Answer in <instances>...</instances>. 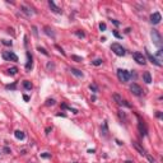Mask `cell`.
Listing matches in <instances>:
<instances>
[{"label": "cell", "instance_id": "6da1fadb", "mask_svg": "<svg viewBox=\"0 0 163 163\" xmlns=\"http://www.w3.org/2000/svg\"><path fill=\"white\" fill-rule=\"evenodd\" d=\"M150 37H152V41H153V43L160 50V47H162V43H163V41H162V36H160V33L157 31V29H152L150 31Z\"/></svg>", "mask_w": 163, "mask_h": 163}, {"label": "cell", "instance_id": "7a4b0ae2", "mask_svg": "<svg viewBox=\"0 0 163 163\" xmlns=\"http://www.w3.org/2000/svg\"><path fill=\"white\" fill-rule=\"evenodd\" d=\"M133 76V74L125 69H117V78L120 81H122V83H126V81L130 80V78Z\"/></svg>", "mask_w": 163, "mask_h": 163}, {"label": "cell", "instance_id": "3957f363", "mask_svg": "<svg viewBox=\"0 0 163 163\" xmlns=\"http://www.w3.org/2000/svg\"><path fill=\"white\" fill-rule=\"evenodd\" d=\"M111 50H112V51H113V54H115V55H117V56H124V55L126 54L125 48H124L120 43H117V42H115V43H112V45H111Z\"/></svg>", "mask_w": 163, "mask_h": 163}, {"label": "cell", "instance_id": "277c9868", "mask_svg": "<svg viewBox=\"0 0 163 163\" xmlns=\"http://www.w3.org/2000/svg\"><path fill=\"white\" fill-rule=\"evenodd\" d=\"M2 56H3V59L7 60V61H14V62L18 61V56H17L13 51H4Z\"/></svg>", "mask_w": 163, "mask_h": 163}, {"label": "cell", "instance_id": "5b68a950", "mask_svg": "<svg viewBox=\"0 0 163 163\" xmlns=\"http://www.w3.org/2000/svg\"><path fill=\"white\" fill-rule=\"evenodd\" d=\"M130 91H131V93H133V94H135V96H141V94L144 93L143 88H141L139 84H136V83L130 84Z\"/></svg>", "mask_w": 163, "mask_h": 163}, {"label": "cell", "instance_id": "8992f818", "mask_svg": "<svg viewBox=\"0 0 163 163\" xmlns=\"http://www.w3.org/2000/svg\"><path fill=\"white\" fill-rule=\"evenodd\" d=\"M133 57H134V60H135L138 64H140V65H144V64L146 62V59H145V56H144L141 52H134V54H133Z\"/></svg>", "mask_w": 163, "mask_h": 163}, {"label": "cell", "instance_id": "52a82bcc", "mask_svg": "<svg viewBox=\"0 0 163 163\" xmlns=\"http://www.w3.org/2000/svg\"><path fill=\"white\" fill-rule=\"evenodd\" d=\"M138 119H139V124H138V127H139V131H140V134L141 135H146V133H148V129H146V126H145V124H144V121L138 116Z\"/></svg>", "mask_w": 163, "mask_h": 163}, {"label": "cell", "instance_id": "ba28073f", "mask_svg": "<svg viewBox=\"0 0 163 163\" xmlns=\"http://www.w3.org/2000/svg\"><path fill=\"white\" fill-rule=\"evenodd\" d=\"M160 21H162V15H160L159 12H155V13H153V14L150 15V22H152L153 24H158Z\"/></svg>", "mask_w": 163, "mask_h": 163}, {"label": "cell", "instance_id": "9c48e42d", "mask_svg": "<svg viewBox=\"0 0 163 163\" xmlns=\"http://www.w3.org/2000/svg\"><path fill=\"white\" fill-rule=\"evenodd\" d=\"M145 55H146V57H148V59H149V60H150V61H152L154 65H157V66H162V62H159V61L157 60V57H155V56H153V55H152V54H150V52H149L146 48H145Z\"/></svg>", "mask_w": 163, "mask_h": 163}, {"label": "cell", "instance_id": "30bf717a", "mask_svg": "<svg viewBox=\"0 0 163 163\" xmlns=\"http://www.w3.org/2000/svg\"><path fill=\"white\" fill-rule=\"evenodd\" d=\"M133 146H134V148H135V149H136V150H138V152H139L141 155H144V157H146V155L149 154V153H146V150H145V149H144V148H143V146H141L139 143H136V141H133Z\"/></svg>", "mask_w": 163, "mask_h": 163}, {"label": "cell", "instance_id": "8fae6325", "mask_svg": "<svg viewBox=\"0 0 163 163\" xmlns=\"http://www.w3.org/2000/svg\"><path fill=\"white\" fill-rule=\"evenodd\" d=\"M113 98H115V101L120 105V106H125V107H131V105L130 103H127V101H125V100H122L119 94H115L113 96Z\"/></svg>", "mask_w": 163, "mask_h": 163}, {"label": "cell", "instance_id": "7c38bea8", "mask_svg": "<svg viewBox=\"0 0 163 163\" xmlns=\"http://www.w3.org/2000/svg\"><path fill=\"white\" fill-rule=\"evenodd\" d=\"M48 7L51 8V10H52L54 13H57V14H60V13H61V9H60V8H59L54 2H52V0H50V2H48Z\"/></svg>", "mask_w": 163, "mask_h": 163}, {"label": "cell", "instance_id": "4fadbf2b", "mask_svg": "<svg viewBox=\"0 0 163 163\" xmlns=\"http://www.w3.org/2000/svg\"><path fill=\"white\" fill-rule=\"evenodd\" d=\"M27 64H26V69H27V71H29L31 69H32V56H31V54L29 52H27Z\"/></svg>", "mask_w": 163, "mask_h": 163}, {"label": "cell", "instance_id": "5bb4252c", "mask_svg": "<svg viewBox=\"0 0 163 163\" xmlns=\"http://www.w3.org/2000/svg\"><path fill=\"white\" fill-rule=\"evenodd\" d=\"M143 79H144V81H145L146 84H150L152 83V75H150V73L149 71H145L143 74Z\"/></svg>", "mask_w": 163, "mask_h": 163}, {"label": "cell", "instance_id": "9a60e30c", "mask_svg": "<svg viewBox=\"0 0 163 163\" xmlns=\"http://www.w3.org/2000/svg\"><path fill=\"white\" fill-rule=\"evenodd\" d=\"M14 136H15L18 140H23V139L26 138V134H24L22 130H17V131L14 133Z\"/></svg>", "mask_w": 163, "mask_h": 163}, {"label": "cell", "instance_id": "2e32d148", "mask_svg": "<svg viewBox=\"0 0 163 163\" xmlns=\"http://www.w3.org/2000/svg\"><path fill=\"white\" fill-rule=\"evenodd\" d=\"M70 71H71V74H73V75H75V76H78V78H83V73H81L79 69L71 68V69H70Z\"/></svg>", "mask_w": 163, "mask_h": 163}, {"label": "cell", "instance_id": "e0dca14e", "mask_svg": "<svg viewBox=\"0 0 163 163\" xmlns=\"http://www.w3.org/2000/svg\"><path fill=\"white\" fill-rule=\"evenodd\" d=\"M32 83H31V81L29 80H23V88L24 89H27V91H31L32 89Z\"/></svg>", "mask_w": 163, "mask_h": 163}, {"label": "cell", "instance_id": "ac0fdd59", "mask_svg": "<svg viewBox=\"0 0 163 163\" xmlns=\"http://www.w3.org/2000/svg\"><path fill=\"white\" fill-rule=\"evenodd\" d=\"M43 29H45L43 32H45V33H46L47 36H50V37H52V38H55V33H54V31H52V29H51L50 27H45Z\"/></svg>", "mask_w": 163, "mask_h": 163}, {"label": "cell", "instance_id": "d6986e66", "mask_svg": "<svg viewBox=\"0 0 163 163\" xmlns=\"http://www.w3.org/2000/svg\"><path fill=\"white\" fill-rule=\"evenodd\" d=\"M21 9H22V12H23L24 14H27V15H32V14H33V12H31V10H29L27 7H24V5H22Z\"/></svg>", "mask_w": 163, "mask_h": 163}, {"label": "cell", "instance_id": "ffe728a7", "mask_svg": "<svg viewBox=\"0 0 163 163\" xmlns=\"http://www.w3.org/2000/svg\"><path fill=\"white\" fill-rule=\"evenodd\" d=\"M102 62H103V60H102V59H96V60H93V61H92V65H94V66H100V65H102Z\"/></svg>", "mask_w": 163, "mask_h": 163}, {"label": "cell", "instance_id": "44dd1931", "mask_svg": "<svg viewBox=\"0 0 163 163\" xmlns=\"http://www.w3.org/2000/svg\"><path fill=\"white\" fill-rule=\"evenodd\" d=\"M17 73H18V69H17L15 66H13V68L8 69V74H10V75H15Z\"/></svg>", "mask_w": 163, "mask_h": 163}, {"label": "cell", "instance_id": "7402d4cb", "mask_svg": "<svg viewBox=\"0 0 163 163\" xmlns=\"http://www.w3.org/2000/svg\"><path fill=\"white\" fill-rule=\"evenodd\" d=\"M73 60H75L76 62H80V61H83V57H80V56H76V55H73L71 56Z\"/></svg>", "mask_w": 163, "mask_h": 163}, {"label": "cell", "instance_id": "603a6c76", "mask_svg": "<svg viewBox=\"0 0 163 163\" xmlns=\"http://www.w3.org/2000/svg\"><path fill=\"white\" fill-rule=\"evenodd\" d=\"M37 50H38L40 52H42L43 55H46V56H48V52H47V51H46V50H45L43 47H41V46H38V47H37Z\"/></svg>", "mask_w": 163, "mask_h": 163}, {"label": "cell", "instance_id": "cb8c5ba5", "mask_svg": "<svg viewBox=\"0 0 163 163\" xmlns=\"http://www.w3.org/2000/svg\"><path fill=\"white\" fill-rule=\"evenodd\" d=\"M89 89H91L92 92H94V93H97V92H98V88H97V86H96V84H91V86H89Z\"/></svg>", "mask_w": 163, "mask_h": 163}, {"label": "cell", "instance_id": "d4e9b609", "mask_svg": "<svg viewBox=\"0 0 163 163\" xmlns=\"http://www.w3.org/2000/svg\"><path fill=\"white\" fill-rule=\"evenodd\" d=\"M75 35H76L79 38H84V37H86L84 32H80V31H76V32H75Z\"/></svg>", "mask_w": 163, "mask_h": 163}, {"label": "cell", "instance_id": "484cf974", "mask_svg": "<svg viewBox=\"0 0 163 163\" xmlns=\"http://www.w3.org/2000/svg\"><path fill=\"white\" fill-rule=\"evenodd\" d=\"M2 43L5 46H12V41H8V40H2Z\"/></svg>", "mask_w": 163, "mask_h": 163}, {"label": "cell", "instance_id": "4316f807", "mask_svg": "<svg viewBox=\"0 0 163 163\" xmlns=\"http://www.w3.org/2000/svg\"><path fill=\"white\" fill-rule=\"evenodd\" d=\"M103 135H107V122H103Z\"/></svg>", "mask_w": 163, "mask_h": 163}, {"label": "cell", "instance_id": "83f0119b", "mask_svg": "<svg viewBox=\"0 0 163 163\" xmlns=\"http://www.w3.org/2000/svg\"><path fill=\"white\" fill-rule=\"evenodd\" d=\"M47 106H54L55 105V100H47Z\"/></svg>", "mask_w": 163, "mask_h": 163}, {"label": "cell", "instance_id": "f1b7e54d", "mask_svg": "<svg viewBox=\"0 0 163 163\" xmlns=\"http://www.w3.org/2000/svg\"><path fill=\"white\" fill-rule=\"evenodd\" d=\"M100 29L101 31H106V23H100Z\"/></svg>", "mask_w": 163, "mask_h": 163}, {"label": "cell", "instance_id": "f546056e", "mask_svg": "<svg viewBox=\"0 0 163 163\" xmlns=\"http://www.w3.org/2000/svg\"><path fill=\"white\" fill-rule=\"evenodd\" d=\"M159 62H160V60H162V50H159L158 51V59H157Z\"/></svg>", "mask_w": 163, "mask_h": 163}, {"label": "cell", "instance_id": "4dcf8cb0", "mask_svg": "<svg viewBox=\"0 0 163 163\" xmlns=\"http://www.w3.org/2000/svg\"><path fill=\"white\" fill-rule=\"evenodd\" d=\"M41 157H42V158H50V157H51V154H48V153H42V154H41Z\"/></svg>", "mask_w": 163, "mask_h": 163}, {"label": "cell", "instance_id": "1f68e13d", "mask_svg": "<svg viewBox=\"0 0 163 163\" xmlns=\"http://www.w3.org/2000/svg\"><path fill=\"white\" fill-rule=\"evenodd\" d=\"M56 48H57V50H59V51H60V52H61L62 55H65V52H64V50H62V48H61L60 46H57V45H56Z\"/></svg>", "mask_w": 163, "mask_h": 163}, {"label": "cell", "instance_id": "d6a6232c", "mask_svg": "<svg viewBox=\"0 0 163 163\" xmlns=\"http://www.w3.org/2000/svg\"><path fill=\"white\" fill-rule=\"evenodd\" d=\"M112 23H113L115 26H120V22H119V21H116V19H112Z\"/></svg>", "mask_w": 163, "mask_h": 163}, {"label": "cell", "instance_id": "836d02e7", "mask_svg": "<svg viewBox=\"0 0 163 163\" xmlns=\"http://www.w3.org/2000/svg\"><path fill=\"white\" fill-rule=\"evenodd\" d=\"M113 35H115V37H117V38H121V36L117 33V31H113Z\"/></svg>", "mask_w": 163, "mask_h": 163}, {"label": "cell", "instance_id": "e575fe53", "mask_svg": "<svg viewBox=\"0 0 163 163\" xmlns=\"http://www.w3.org/2000/svg\"><path fill=\"white\" fill-rule=\"evenodd\" d=\"M23 98H24V101H29V97L28 96H23Z\"/></svg>", "mask_w": 163, "mask_h": 163}, {"label": "cell", "instance_id": "d590c367", "mask_svg": "<svg viewBox=\"0 0 163 163\" xmlns=\"http://www.w3.org/2000/svg\"><path fill=\"white\" fill-rule=\"evenodd\" d=\"M125 163H133V162H130V160H126V162H125Z\"/></svg>", "mask_w": 163, "mask_h": 163}]
</instances>
